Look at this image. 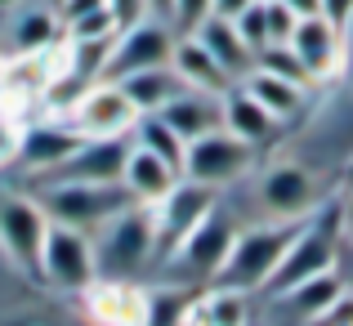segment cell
<instances>
[{"label": "cell", "instance_id": "obj_1", "mask_svg": "<svg viewBox=\"0 0 353 326\" xmlns=\"http://www.w3.org/2000/svg\"><path fill=\"white\" fill-rule=\"evenodd\" d=\"M304 219H268V223H250V228H237V241L228 250L224 268H219L215 286H228V291L255 295L268 286V277L277 273L286 246L295 241Z\"/></svg>", "mask_w": 353, "mask_h": 326}, {"label": "cell", "instance_id": "obj_2", "mask_svg": "<svg viewBox=\"0 0 353 326\" xmlns=\"http://www.w3.org/2000/svg\"><path fill=\"white\" fill-rule=\"evenodd\" d=\"M94 259H99V277H121V282H134L148 264H157L152 210L130 206L112 223H103L94 232Z\"/></svg>", "mask_w": 353, "mask_h": 326}, {"label": "cell", "instance_id": "obj_3", "mask_svg": "<svg viewBox=\"0 0 353 326\" xmlns=\"http://www.w3.org/2000/svg\"><path fill=\"white\" fill-rule=\"evenodd\" d=\"M45 206L50 223H68L94 237L103 223H112L121 210L134 206V197L125 192V183H50L36 197Z\"/></svg>", "mask_w": 353, "mask_h": 326}, {"label": "cell", "instance_id": "obj_4", "mask_svg": "<svg viewBox=\"0 0 353 326\" xmlns=\"http://www.w3.org/2000/svg\"><path fill=\"white\" fill-rule=\"evenodd\" d=\"M41 277L54 291L68 295H85L99 282V259H94V237L68 223H50L45 232V250H41Z\"/></svg>", "mask_w": 353, "mask_h": 326}, {"label": "cell", "instance_id": "obj_5", "mask_svg": "<svg viewBox=\"0 0 353 326\" xmlns=\"http://www.w3.org/2000/svg\"><path fill=\"white\" fill-rule=\"evenodd\" d=\"M259 152L250 143H241L233 139L228 130H215V134H201L188 143V152H183V179L201 183V188H228V183L246 179L250 170H255Z\"/></svg>", "mask_w": 353, "mask_h": 326}, {"label": "cell", "instance_id": "obj_6", "mask_svg": "<svg viewBox=\"0 0 353 326\" xmlns=\"http://www.w3.org/2000/svg\"><path fill=\"white\" fill-rule=\"evenodd\" d=\"M148 210H152V223H157V264H165V259L179 250V241L188 237L201 219H210L219 210V192L201 188V183H192V179H179Z\"/></svg>", "mask_w": 353, "mask_h": 326}, {"label": "cell", "instance_id": "obj_7", "mask_svg": "<svg viewBox=\"0 0 353 326\" xmlns=\"http://www.w3.org/2000/svg\"><path fill=\"white\" fill-rule=\"evenodd\" d=\"M63 116L72 121L81 139H130V130L139 125V108L125 99V90L117 81H94L77 94Z\"/></svg>", "mask_w": 353, "mask_h": 326}, {"label": "cell", "instance_id": "obj_8", "mask_svg": "<svg viewBox=\"0 0 353 326\" xmlns=\"http://www.w3.org/2000/svg\"><path fill=\"white\" fill-rule=\"evenodd\" d=\"M174 27L161 23V18H139V23L121 27L117 41H112V54H108V68H103V81H125L134 72H148V68H165L174 54Z\"/></svg>", "mask_w": 353, "mask_h": 326}, {"label": "cell", "instance_id": "obj_9", "mask_svg": "<svg viewBox=\"0 0 353 326\" xmlns=\"http://www.w3.org/2000/svg\"><path fill=\"white\" fill-rule=\"evenodd\" d=\"M233 241H237V223L228 219L224 210H215V215L201 219L197 228L179 241V250L165 259V268L179 273L183 282H215L224 259H228V250H233Z\"/></svg>", "mask_w": 353, "mask_h": 326}, {"label": "cell", "instance_id": "obj_10", "mask_svg": "<svg viewBox=\"0 0 353 326\" xmlns=\"http://www.w3.org/2000/svg\"><path fill=\"white\" fill-rule=\"evenodd\" d=\"M45 232H50V215L36 197L9 192L0 197V250L27 273H41V250H45Z\"/></svg>", "mask_w": 353, "mask_h": 326}, {"label": "cell", "instance_id": "obj_11", "mask_svg": "<svg viewBox=\"0 0 353 326\" xmlns=\"http://www.w3.org/2000/svg\"><path fill=\"white\" fill-rule=\"evenodd\" d=\"M259 206L268 210V219H309L322 206L313 170L300 161H273L259 174Z\"/></svg>", "mask_w": 353, "mask_h": 326}, {"label": "cell", "instance_id": "obj_12", "mask_svg": "<svg viewBox=\"0 0 353 326\" xmlns=\"http://www.w3.org/2000/svg\"><path fill=\"white\" fill-rule=\"evenodd\" d=\"M85 143V139L72 130L68 116H50V112H41V116L23 121V143H18V165H23L32 179H41V174L59 170L63 161H68L77 147Z\"/></svg>", "mask_w": 353, "mask_h": 326}, {"label": "cell", "instance_id": "obj_13", "mask_svg": "<svg viewBox=\"0 0 353 326\" xmlns=\"http://www.w3.org/2000/svg\"><path fill=\"white\" fill-rule=\"evenodd\" d=\"M130 156V139H85L59 170L41 174L36 188H50V183H121Z\"/></svg>", "mask_w": 353, "mask_h": 326}, {"label": "cell", "instance_id": "obj_14", "mask_svg": "<svg viewBox=\"0 0 353 326\" xmlns=\"http://www.w3.org/2000/svg\"><path fill=\"white\" fill-rule=\"evenodd\" d=\"M81 300H85V313L94 326H152V295L139 282L99 277Z\"/></svg>", "mask_w": 353, "mask_h": 326}, {"label": "cell", "instance_id": "obj_15", "mask_svg": "<svg viewBox=\"0 0 353 326\" xmlns=\"http://www.w3.org/2000/svg\"><path fill=\"white\" fill-rule=\"evenodd\" d=\"M286 45H291L295 59L304 63V72L313 77V85L340 77V68H345V32H336L327 18H300Z\"/></svg>", "mask_w": 353, "mask_h": 326}, {"label": "cell", "instance_id": "obj_16", "mask_svg": "<svg viewBox=\"0 0 353 326\" xmlns=\"http://www.w3.org/2000/svg\"><path fill=\"white\" fill-rule=\"evenodd\" d=\"M0 32H5V54H45L54 45H63L59 14L41 0H27L18 14H9L0 23Z\"/></svg>", "mask_w": 353, "mask_h": 326}, {"label": "cell", "instance_id": "obj_17", "mask_svg": "<svg viewBox=\"0 0 353 326\" xmlns=\"http://www.w3.org/2000/svg\"><path fill=\"white\" fill-rule=\"evenodd\" d=\"M345 291H349V282L340 277V268H336V273H322V277H309V282H300L295 291L277 295L273 304H277V309H282L295 326H313L318 318H327V313L336 309Z\"/></svg>", "mask_w": 353, "mask_h": 326}, {"label": "cell", "instance_id": "obj_18", "mask_svg": "<svg viewBox=\"0 0 353 326\" xmlns=\"http://www.w3.org/2000/svg\"><path fill=\"white\" fill-rule=\"evenodd\" d=\"M197 36L201 45H206V54L210 59L219 63V68L228 72V81H233V85H241V81L250 77V72H255V50H250L246 41H241V32H237V23L233 18H215L210 14L206 23L197 27Z\"/></svg>", "mask_w": 353, "mask_h": 326}, {"label": "cell", "instance_id": "obj_19", "mask_svg": "<svg viewBox=\"0 0 353 326\" xmlns=\"http://www.w3.org/2000/svg\"><path fill=\"white\" fill-rule=\"evenodd\" d=\"M170 68H174V77L183 81V90H197V94H215V99L233 90L228 72L219 68L215 59H210V54H206V45H201L197 36H179V41H174Z\"/></svg>", "mask_w": 353, "mask_h": 326}, {"label": "cell", "instance_id": "obj_20", "mask_svg": "<svg viewBox=\"0 0 353 326\" xmlns=\"http://www.w3.org/2000/svg\"><path fill=\"white\" fill-rule=\"evenodd\" d=\"M219 116H224V130H228V134L241 139V143H250L255 152H259V147H268L277 139V130H282L241 85H233L228 94H219Z\"/></svg>", "mask_w": 353, "mask_h": 326}, {"label": "cell", "instance_id": "obj_21", "mask_svg": "<svg viewBox=\"0 0 353 326\" xmlns=\"http://www.w3.org/2000/svg\"><path fill=\"white\" fill-rule=\"evenodd\" d=\"M179 179H183V174L174 170V165H165L161 156H152V152H143V147L130 143V156H125V170H121V183H125V192L134 197V206H157V201H161Z\"/></svg>", "mask_w": 353, "mask_h": 326}, {"label": "cell", "instance_id": "obj_22", "mask_svg": "<svg viewBox=\"0 0 353 326\" xmlns=\"http://www.w3.org/2000/svg\"><path fill=\"white\" fill-rule=\"evenodd\" d=\"M157 116L165 121V125L174 130V134L183 139V143H192V139L201 134H215V130H224V116H219V99L215 94H197V90H183L174 103H165Z\"/></svg>", "mask_w": 353, "mask_h": 326}, {"label": "cell", "instance_id": "obj_23", "mask_svg": "<svg viewBox=\"0 0 353 326\" xmlns=\"http://www.w3.org/2000/svg\"><path fill=\"white\" fill-rule=\"evenodd\" d=\"M241 90H246L250 99H255L259 108L268 112V116L277 121V125H286V121H295L304 112V103H309V90L304 85H291V81L273 77V72H250L246 81H241Z\"/></svg>", "mask_w": 353, "mask_h": 326}, {"label": "cell", "instance_id": "obj_24", "mask_svg": "<svg viewBox=\"0 0 353 326\" xmlns=\"http://www.w3.org/2000/svg\"><path fill=\"white\" fill-rule=\"evenodd\" d=\"M121 90H125V99L139 108V116H157L165 103H174V99L183 94V81L174 77V68L165 63V68H148V72H134V77L117 81Z\"/></svg>", "mask_w": 353, "mask_h": 326}, {"label": "cell", "instance_id": "obj_25", "mask_svg": "<svg viewBox=\"0 0 353 326\" xmlns=\"http://www.w3.org/2000/svg\"><path fill=\"white\" fill-rule=\"evenodd\" d=\"M188 326H250V304L241 291L215 286L206 300H197L188 309Z\"/></svg>", "mask_w": 353, "mask_h": 326}, {"label": "cell", "instance_id": "obj_26", "mask_svg": "<svg viewBox=\"0 0 353 326\" xmlns=\"http://www.w3.org/2000/svg\"><path fill=\"white\" fill-rule=\"evenodd\" d=\"M130 143L143 147V152H152V156H161L165 165H174V170L183 174V152H188V143H183L161 116H139V125L130 130Z\"/></svg>", "mask_w": 353, "mask_h": 326}, {"label": "cell", "instance_id": "obj_27", "mask_svg": "<svg viewBox=\"0 0 353 326\" xmlns=\"http://www.w3.org/2000/svg\"><path fill=\"white\" fill-rule=\"evenodd\" d=\"M255 68H259V72H273V77L291 81V85L313 90V77L304 72V63L295 59L291 45H268V50H259V54H255Z\"/></svg>", "mask_w": 353, "mask_h": 326}, {"label": "cell", "instance_id": "obj_28", "mask_svg": "<svg viewBox=\"0 0 353 326\" xmlns=\"http://www.w3.org/2000/svg\"><path fill=\"white\" fill-rule=\"evenodd\" d=\"M210 14H215V9H210V0H174V14H170L174 36H192Z\"/></svg>", "mask_w": 353, "mask_h": 326}, {"label": "cell", "instance_id": "obj_29", "mask_svg": "<svg viewBox=\"0 0 353 326\" xmlns=\"http://www.w3.org/2000/svg\"><path fill=\"white\" fill-rule=\"evenodd\" d=\"M233 23H237L241 41H246V45H250L255 54H259V50H268V18H264V5H259V0H255V5L246 9V14H237Z\"/></svg>", "mask_w": 353, "mask_h": 326}, {"label": "cell", "instance_id": "obj_30", "mask_svg": "<svg viewBox=\"0 0 353 326\" xmlns=\"http://www.w3.org/2000/svg\"><path fill=\"white\" fill-rule=\"evenodd\" d=\"M264 18H268V45H286V41H291V32H295V23H300L282 0H268Z\"/></svg>", "mask_w": 353, "mask_h": 326}, {"label": "cell", "instance_id": "obj_31", "mask_svg": "<svg viewBox=\"0 0 353 326\" xmlns=\"http://www.w3.org/2000/svg\"><path fill=\"white\" fill-rule=\"evenodd\" d=\"M18 143H23V121L0 112V170H5V165H18Z\"/></svg>", "mask_w": 353, "mask_h": 326}, {"label": "cell", "instance_id": "obj_32", "mask_svg": "<svg viewBox=\"0 0 353 326\" xmlns=\"http://www.w3.org/2000/svg\"><path fill=\"white\" fill-rule=\"evenodd\" d=\"M99 9H108V0H63L59 23H63V27H72V23H81V18L99 14Z\"/></svg>", "mask_w": 353, "mask_h": 326}, {"label": "cell", "instance_id": "obj_33", "mask_svg": "<svg viewBox=\"0 0 353 326\" xmlns=\"http://www.w3.org/2000/svg\"><path fill=\"white\" fill-rule=\"evenodd\" d=\"M322 18H327L336 32H349L353 27V0H322Z\"/></svg>", "mask_w": 353, "mask_h": 326}, {"label": "cell", "instance_id": "obj_34", "mask_svg": "<svg viewBox=\"0 0 353 326\" xmlns=\"http://www.w3.org/2000/svg\"><path fill=\"white\" fill-rule=\"evenodd\" d=\"M108 9L117 14L121 27H130V23H139V18H148V5H143V0H108Z\"/></svg>", "mask_w": 353, "mask_h": 326}, {"label": "cell", "instance_id": "obj_35", "mask_svg": "<svg viewBox=\"0 0 353 326\" xmlns=\"http://www.w3.org/2000/svg\"><path fill=\"white\" fill-rule=\"evenodd\" d=\"M250 5H255V0H210L215 18H237V14H246Z\"/></svg>", "mask_w": 353, "mask_h": 326}, {"label": "cell", "instance_id": "obj_36", "mask_svg": "<svg viewBox=\"0 0 353 326\" xmlns=\"http://www.w3.org/2000/svg\"><path fill=\"white\" fill-rule=\"evenodd\" d=\"M295 18H322V0H282Z\"/></svg>", "mask_w": 353, "mask_h": 326}, {"label": "cell", "instance_id": "obj_37", "mask_svg": "<svg viewBox=\"0 0 353 326\" xmlns=\"http://www.w3.org/2000/svg\"><path fill=\"white\" fill-rule=\"evenodd\" d=\"M340 237L353 246V197H340Z\"/></svg>", "mask_w": 353, "mask_h": 326}, {"label": "cell", "instance_id": "obj_38", "mask_svg": "<svg viewBox=\"0 0 353 326\" xmlns=\"http://www.w3.org/2000/svg\"><path fill=\"white\" fill-rule=\"evenodd\" d=\"M143 5H148V18H161V23H170L174 0H143Z\"/></svg>", "mask_w": 353, "mask_h": 326}, {"label": "cell", "instance_id": "obj_39", "mask_svg": "<svg viewBox=\"0 0 353 326\" xmlns=\"http://www.w3.org/2000/svg\"><path fill=\"white\" fill-rule=\"evenodd\" d=\"M23 5H27V0H0V23H5L9 14H18V9H23Z\"/></svg>", "mask_w": 353, "mask_h": 326}, {"label": "cell", "instance_id": "obj_40", "mask_svg": "<svg viewBox=\"0 0 353 326\" xmlns=\"http://www.w3.org/2000/svg\"><path fill=\"white\" fill-rule=\"evenodd\" d=\"M41 5H50V9H54V14H59V9H63V0H41Z\"/></svg>", "mask_w": 353, "mask_h": 326}, {"label": "cell", "instance_id": "obj_41", "mask_svg": "<svg viewBox=\"0 0 353 326\" xmlns=\"http://www.w3.org/2000/svg\"><path fill=\"white\" fill-rule=\"evenodd\" d=\"M0 63H5V32H0Z\"/></svg>", "mask_w": 353, "mask_h": 326}, {"label": "cell", "instance_id": "obj_42", "mask_svg": "<svg viewBox=\"0 0 353 326\" xmlns=\"http://www.w3.org/2000/svg\"><path fill=\"white\" fill-rule=\"evenodd\" d=\"M259 5H268V0H259Z\"/></svg>", "mask_w": 353, "mask_h": 326}]
</instances>
